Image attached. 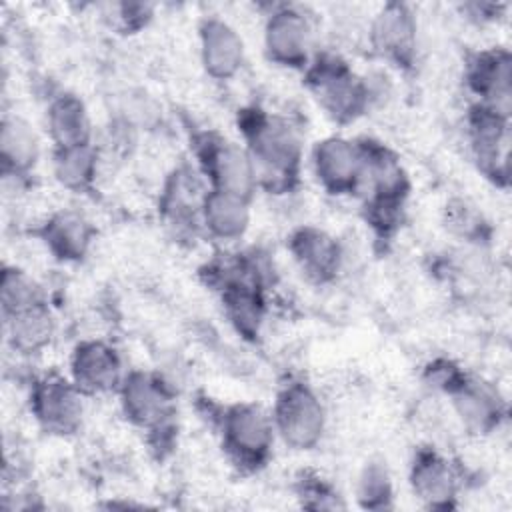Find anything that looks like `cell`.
Segmentation results:
<instances>
[{"label": "cell", "mask_w": 512, "mask_h": 512, "mask_svg": "<svg viewBox=\"0 0 512 512\" xmlns=\"http://www.w3.org/2000/svg\"><path fill=\"white\" fill-rule=\"evenodd\" d=\"M222 446L228 458L244 472L262 468L274 444V424L258 404L238 402L222 410L220 416Z\"/></svg>", "instance_id": "obj_3"}, {"label": "cell", "mask_w": 512, "mask_h": 512, "mask_svg": "<svg viewBox=\"0 0 512 512\" xmlns=\"http://www.w3.org/2000/svg\"><path fill=\"white\" fill-rule=\"evenodd\" d=\"M200 58L208 76L230 80L244 62V42L236 28L218 16H208L198 28Z\"/></svg>", "instance_id": "obj_14"}, {"label": "cell", "mask_w": 512, "mask_h": 512, "mask_svg": "<svg viewBox=\"0 0 512 512\" xmlns=\"http://www.w3.org/2000/svg\"><path fill=\"white\" fill-rule=\"evenodd\" d=\"M444 392L452 398L454 410L468 430L486 434L498 426L502 406L498 394L490 386L480 384L458 370L444 386Z\"/></svg>", "instance_id": "obj_15"}, {"label": "cell", "mask_w": 512, "mask_h": 512, "mask_svg": "<svg viewBox=\"0 0 512 512\" xmlns=\"http://www.w3.org/2000/svg\"><path fill=\"white\" fill-rule=\"evenodd\" d=\"M52 170L64 188L72 192H86L92 188L98 172L96 148L92 144L54 148Z\"/></svg>", "instance_id": "obj_23"}, {"label": "cell", "mask_w": 512, "mask_h": 512, "mask_svg": "<svg viewBox=\"0 0 512 512\" xmlns=\"http://www.w3.org/2000/svg\"><path fill=\"white\" fill-rule=\"evenodd\" d=\"M118 394L122 412L134 426L150 434L168 432L172 428L174 394L160 376L132 370L124 376Z\"/></svg>", "instance_id": "obj_6"}, {"label": "cell", "mask_w": 512, "mask_h": 512, "mask_svg": "<svg viewBox=\"0 0 512 512\" xmlns=\"http://www.w3.org/2000/svg\"><path fill=\"white\" fill-rule=\"evenodd\" d=\"M508 118L482 104H476L468 116V134L478 166L494 180L508 176Z\"/></svg>", "instance_id": "obj_13"}, {"label": "cell", "mask_w": 512, "mask_h": 512, "mask_svg": "<svg viewBox=\"0 0 512 512\" xmlns=\"http://www.w3.org/2000/svg\"><path fill=\"white\" fill-rule=\"evenodd\" d=\"M46 126L54 148L92 144V124L84 102L76 94H58L46 108Z\"/></svg>", "instance_id": "obj_19"}, {"label": "cell", "mask_w": 512, "mask_h": 512, "mask_svg": "<svg viewBox=\"0 0 512 512\" xmlns=\"http://www.w3.org/2000/svg\"><path fill=\"white\" fill-rule=\"evenodd\" d=\"M300 484H302L300 494L306 496L304 506H308V508H336V506H340L336 502L334 492L320 478H302Z\"/></svg>", "instance_id": "obj_26"}, {"label": "cell", "mask_w": 512, "mask_h": 512, "mask_svg": "<svg viewBox=\"0 0 512 512\" xmlns=\"http://www.w3.org/2000/svg\"><path fill=\"white\" fill-rule=\"evenodd\" d=\"M466 82L478 96V104L510 116L512 58L506 48L476 52L466 66Z\"/></svg>", "instance_id": "obj_10"}, {"label": "cell", "mask_w": 512, "mask_h": 512, "mask_svg": "<svg viewBox=\"0 0 512 512\" xmlns=\"http://www.w3.org/2000/svg\"><path fill=\"white\" fill-rule=\"evenodd\" d=\"M370 44L392 66L412 68L418 44V22L412 8L402 2L384 4L372 18Z\"/></svg>", "instance_id": "obj_8"}, {"label": "cell", "mask_w": 512, "mask_h": 512, "mask_svg": "<svg viewBox=\"0 0 512 512\" xmlns=\"http://www.w3.org/2000/svg\"><path fill=\"white\" fill-rule=\"evenodd\" d=\"M288 246L300 270L314 282H328L340 270V246L324 230L304 226L290 236Z\"/></svg>", "instance_id": "obj_16"}, {"label": "cell", "mask_w": 512, "mask_h": 512, "mask_svg": "<svg viewBox=\"0 0 512 512\" xmlns=\"http://www.w3.org/2000/svg\"><path fill=\"white\" fill-rule=\"evenodd\" d=\"M312 30L306 14L290 4L272 8L264 24V50L274 64L306 70Z\"/></svg>", "instance_id": "obj_9"}, {"label": "cell", "mask_w": 512, "mask_h": 512, "mask_svg": "<svg viewBox=\"0 0 512 512\" xmlns=\"http://www.w3.org/2000/svg\"><path fill=\"white\" fill-rule=\"evenodd\" d=\"M312 166L318 182L330 194H358L362 178L360 142L328 136L314 146Z\"/></svg>", "instance_id": "obj_11"}, {"label": "cell", "mask_w": 512, "mask_h": 512, "mask_svg": "<svg viewBox=\"0 0 512 512\" xmlns=\"http://www.w3.org/2000/svg\"><path fill=\"white\" fill-rule=\"evenodd\" d=\"M196 156L210 190L228 192L252 200L258 184L252 160L244 146L218 134H202L196 144Z\"/></svg>", "instance_id": "obj_5"}, {"label": "cell", "mask_w": 512, "mask_h": 512, "mask_svg": "<svg viewBox=\"0 0 512 512\" xmlns=\"http://www.w3.org/2000/svg\"><path fill=\"white\" fill-rule=\"evenodd\" d=\"M94 234V226L74 210L52 214L40 228L42 242L62 262L82 260L92 246Z\"/></svg>", "instance_id": "obj_18"}, {"label": "cell", "mask_w": 512, "mask_h": 512, "mask_svg": "<svg viewBox=\"0 0 512 512\" xmlns=\"http://www.w3.org/2000/svg\"><path fill=\"white\" fill-rule=\"evenodd\" d=\"M40 158V142L32 126L18 116H4L0 128V160L4 176L22 178L34 170Z\"/></svg>", "instance_id": "obj_21"}, {"label": "cell", "mask_w": 512, "mask_h": 512, "mask_svg": "<svg viewBox=\"0 0 512 512\" xmlns=\"http://www.w3.org/2000/svg\"><path fill=\"white\" fill-rule=\"evenodd\" d=\"M410 484L414 494L432 508H448L456 496V474L450 462L432 448L416 452Z\"/></svg>", "instance_id": "obj_17"}, {"label": "cell", "mask_w": 512, "mask_h": 512, "mask_svg": "<svg viewBox=\"0 0 512 512\" xmlns=\"http://www.w3.org/2000/svg\"><path fill=\"white\" fill-rule=\"evenodd\" d=\"M240 132L252 160L258 188L270 194L290 192L300 180L302 140L298 130L284 118L260 108L242 110Z\"/></svg>", "instance_id": "obj_1"}, {"label": "cell", "mask_w": 512, "mask_h": 512, "mask_svg": "<svg viewBox=\"0 0 512 512\" xmlns=\"http://www.w3.org/2000/svg\"><path fill=\"white\" fill-rule=\"evenodd\" d=\"M4 326L10 348L24 356L42 352L54 336V318L46 302L4 318Z\"/></svg>", "instance_id": "obj_22"}, {"label": "cell", "mask_w": 512, "mask_h": 512, "mask_svg": "<svg viewBox=\"0 0 512 512\" xmlns=\"http://www.w3.org/2000/svg\"><path fill=\"white\" fill-rule=\"evenodd\" d=\"M200 222L216 240H238L250 224V200L220 190H206Z\"/></svg>", "instance_id": "obj_20"}, {"label": "cell", "mask_w": 512, "mask_h": 512, "mask_svg": "<svg viewBox=\"0 0 512 512\" xmlns=\"http://www.w3.org/2000/svg\"><path fill=\"white\" fill-rule=\"evenodd\" d=\"M122 358L114 346L102 340L80 342L70 360V380L84 394H106L120 388L124 380Z\"/></svg>", "instance_id": "obj_12"}, {"label": "cell", "mask_w": 512, "mask_h": 512, "mask_svg": "<svg viewBox=\"0 0 512 512\" xmlns=\"http://www.w3.org/2000/svg\"><path fill=\"white\" fill-rule=\"evenodd\" d=\"M0 302L2 316L8 318L20 310L46 302V296L40 284L34 278H30L24 270L16 266H4L0 282Z\"/></svg>", "instance_id": "obj_24"}, {"label": "cell", "mask_w": 512, "mask_h": 512, "mask_svg": "<svg viewBox=\"0 0 512 512\" xmlns=\"http://www.w3.org/2000/svg\"><path fill=\"white\" fill-rule=\"evenodd\" d=\"M306 84L326 114L340 124L354 122L370 104L366 82L336 56L312 60L306 68Z\"/></svg>", "instance_id": "obj_2"}, {"label": "cell", "mask_w": 512, "mask_h": 512, "mask_svg": "<svg viewBox=\"0 0 512 512\" xmlns=\"http://www.w3.org/2000/svg\"><path fill=\"white\" fill-rule=\"evenodd\" d=\"M390 480L382 466H368L360 478V500L368 508H384L390 498Z\"/></svg>", "instance_id": "obj_25"}, {"label": "cell", "mask_w": 512, "mask_h": 512, "mask_svg": "<svg viewBox=\"0 0 512 512\" xmlns=\"http://www.w3.org/2000/svg\"><path fill=\"white\" fill-rule=\"evenodd\" d=\"M272 424L292 450H312L326 428V410L318 394L300 380L284 384L274 402Z\"/></svg>", "instance_id": "obj_4"}, {"label": "cell", "mask_w": 512, "mask_h": 512, "mask_svg": "<svg viewBox=\"0 0 512 512\" xmlns=\"http://www.w3.org/2000/svg\"><path fill=\"white\" fill-rule=\"evenodd\" d=\"M30 410L42 430L68 436L82 424L84 392L70 378L46 374L30 390Z\"/></svg>", "instance_id": "obj_7"}]
</instances>
